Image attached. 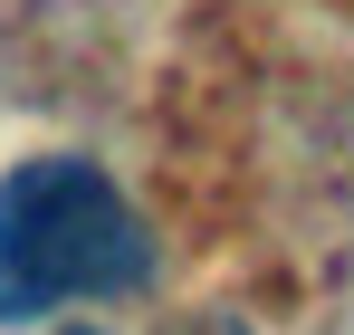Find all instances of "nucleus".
I'll return each mask as SVG.
<instances>
[{"mask_svg":"<svg viewBox=\"0 0 354 335\" xmlns=\"http://www.w3.org/2000/svg\"><path fill=\"white\" fill-rule=\"evenodd\" d=\"M153 278V239L86 154H29L0 182V326Z\"/></svg>","mask_w":354,"mask_h":335,"instance_id":"obj_1","label":"nucleus"},{"mask_svg":"<svg viewBox=\"0 0 354 335\" xmlns=\"http://www.w3.org/2000/svg\"><path fill=\"white\" fill-rule=\"evenodd\" d=\"M192 335H249V326H239V316H201Z\"/></svg>","mask_w":354,"mask_h":335,"instance_id":"obj_2","label":"nucleus"},{"mask_svg":"<svg viewBox=\"0 0 354 335\" xmlns=\"http://www.w3.org/2000/svg\"><path fill=\"white\" fill-rule=\"evenodd\" d=\"M77 335H96V326H77Z\"/></svg>","mask_w":354,"mask_h":335,"instance_id":"obj_3","label":"nucleus"}]
</instances>
